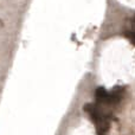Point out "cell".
Wrapping results in <instances>:
<instances>
[{
    "label": "cell",
    "mask_w": 135,
    "mask_h": 135,
    "mask_svg": "<svg viewBox=\"0 0 135 135\" xmlns=\"http://www.w3.org/2000/svg\"><path fill=\"white\" fill-rule=\"evenodd\" d=\"M83 109H84V112L89 115L91 122H93L95 126H97L98 123L104 121L105 117H107L105 115L102 114V112L98 109V107H96L94 103H86V104H84Z\"/></svg>",
    "instance_id": "obj_1"
},
{
    "label": "cell",
    "mask_w": 135,
    "mask_h": 135,
    "mask_svg": "<svg viewBox=\"0 0 135 135\" xmlns=\"http://www.w3.org/2000/svg\"><path fill=\"white\" fill-rule=\"evenodd\" d=\"M123 95H124V88L117 86L112 93H108V98H107L105 104H116V103H119L122 100Z\"/></svg>",
    "instance_id": "obj_2"
},
{
    "label": "cell",
    "mask_w": 135,
    "mask_h": 135,
    "mask_svg": "<svg viewBox=\"0 0 135 135\" xmlns=\"http://www.w3.org/2000/svg\"><path fill=\"white\" fill-rule=\"evenodd\" d=\"M107 98H108L107 89L103 88V86H100V88L96 89V91H95V100L97 101V103H100V104H105Z\"/></svg>",
    "instance_id": "obj_3"
},
{
    "label": "cell",
    "mask_w": 135,
    "mask_h": 135,
    "mask_svg": "<svg viewBox=\"0 0 135 135\" xmlns=\"http://www.w3.org/2000/svg\"><path fill=\"white\" fill-rule=\"evenodd\" d=\"M124 36H126L127 39H129V42H131L132 44L135 45V32L134 31H127V32L124 33Z\"/></svg>",
    "instance_id": "obj_4"
},
{
    "label": "cell",
    "mask_w": 135,
    "mask_h": 135,
    "mask_svg": "<svg viewBox=\"0 0 135 135\" xmlns=\"http://www.w3.org/2000/svg\"><path fill=\"white\" fill-rule=\"evenodd\" d=\"M134 23H135V17H134Z\"/></svg>",
    "instance_id": "obj_5"
}]
</instances>
